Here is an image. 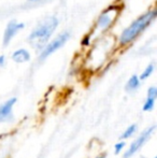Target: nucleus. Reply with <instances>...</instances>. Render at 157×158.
I'll return each mask as SVG.
<instances>
[{
  "instance_id": "1a4fd4ad",
  "label": "nucleus",
  "mask_w": 157,
  "mask_h": 158,
  "mask_svg": "<svg viewBox=\"0 0 157 158\" xmlns=\"http://www.w3.org/2000/svg\"><path fill=\"white\" fill-rule=\"evenodd\" d=\"M140 85V80L137 75H132L129 79V81L127 82V85H126V90L130 92V90H134L139 87Z\"/></svg>"
},
{
  "instance_id": "f257e3e1",
  "label": "nucleus",
  "mask_w": 157,
  "mask_h": 158,
  "mask_svg": "<svg viewBox=\"0 0 157 158\" xmlns=\"http://www.w3.org/2000/svg\"><path fill=\"white\" fill-rule=\"evenodd\" d=\"M57 25H58V19L56 17L48 19L30 33V35L28 37V42L31 44L32 48H43L46 42L50 40L52 33L55 31Z\"/></svg>"
},
{
  "instance_id": "4468645a",
  "label": "nucleus",
  "mask_w": 157,
  "mask_h": 158,
  "mask_svg": "<svg viewBox=\"0 0 157 158\" xmlns=\"http://www.w3.org/2000/svg\"><path fill=\"white\" fill-rule=\"evenodd\" d=\"M124 146H125V143H124V142H121V143L116 144V145H115V153H116V154H118V153L121 152V150L124 148Z\"/></svg>"
},
{
  "instance_id": "2eb2a0df",
  "label": "nucleus",
  "mask_w": 157,
  "mask_h": 158,
  "mask_svg": "<svg viewBox=\"0 0 157 158\" xmlns=\"http://www.w3.org/2000/svg\"><path fill=\"white\" fill-rule=\"evenodd\" d=\"M82 44H83L84 46H86V45L89 44V35H86V37L84 38L83 41H82Z\"/></svg>"
},
{
  "instance_id": "6e6552de",
  "label": "nucleus",
  "mask_w": 157,
  "mask_h": 158,
  "mask_svg": "<svg viewBox=\"0 0 157 158\" xmlns=\"http://www.w3.org/2000/svg\"><path fill=\"white\" fill-rule=\"evenodd\" d=\"M12 59L15 63H26L30 59V54L25 48H21V50H17L13 53Z\"/></svg>"
},
{
  "instance_id": "ddd939ff",
  "label": "nucleus",
  "mask_w": 157,
  "mask_h": 158,
  "mask_svg": "<svg viewBox=\"0 0 157 158\" xmlns=\"http://www.w3.org/2000/svg\"><path fill=\"white\" fill-rule=\"evenodd\" d=\"M147 97H157V89L155 87H151L149 90H147Z\"/></svg>"
},
{
  "instance_id": "f3484780",
  "label": "nucleus",
  "mask_w": 157,
  "mask_h": 158,
  "mask_svg": "<svg viewBox=\"0 0 157 158\" xmlns=\"http://www.w3.org/2000/svg\"><path fill=\"white\" fill-rule=\"evenodd\" d=\"M30 1H36V0H30Z\"/></svg>"
},
{
  "instance_id": "39448f33",
  "label": "nucleus",
  "mask_w": 157,
  "mask_h": 158,
  "mask_svg": "<svg viewBox=\"0 0 157 158\" xmlns=\"http://www.w3.org/2000/svg\"><path fill=\"white\" fill-rule=\"evenodd\" d=\"M24 26L25 25H24L23 23H16L15 21L9 22L8 26H6V31H4V35H3V45L4 46L8 45L11 42V40L14 38V35L17 33V31L23 29Z\"/></svg>"
},
{
  "instance_id": "f8f14e48",
  "label": "nucleus",
  "mask_w": 157,
  "mask_h": 158,
  "mask_svg": "<svg viewBox=\"0 0 157 158\" xmlns=\"http://www.w3.org/2000/svg\"><path fill=\"white\" fill-rule=\"evenodd\" d=\"M136 129H137V126L136 125H131V126H129L127 128V130L124 132V135H122V139H127V138H129L131 135H134V132L136 131Z\"/></svg>"
},
{
  "instance_id": "6ab92c4d",
  "label": "nucleus",
  "mask_w": 157,
  "mask_h": 158,
  "mask_svg": "<svg viewBox=\"0 0 157 158\" xmlns=\"http://www.w3.org/2000/svg\"><path fill=\"white\" fill-rule=\"evenodd\" d=\"M155 158H156V157H155Z\"/></svg>"
},
{
  "instance_id": "20e7f679",
  "label": "nucleus",
  "mask_w": 157,
  "mask_h": 158,
  "mask_svg": "<svg viewBox=\"0 0 157 158\" xmlns=\"http://www.w3.org/2000/svg\"><path fill=\"white\" fill-rule=\"evenodd\" d=\"M154 129H155V126H152L151 128L147 129V130H145L144 132L142 133V135H140V137H139L138 139H137L136 141L134 142V143H131L129 150H128L127 152L125 153V155H124V158H129L130 156H131V155H134V153H136L137 151H138L139 148H140L141 146L144 144V142L147 141V139H149L150 135H152V132H153Z\"/></svg>"
},
{
  "instance_id": "a211bd4d",
  "label": "nucleus",
  "mask_w": 157,
  "mask_h": 158,
  "mask_svg": "<svg viewBox=\"0 0 157 158\" xmlns=\"http://www.w3.org/2000/svg\"><path fill=\"white\" fill-rule=\"evenodd\" d=\"M98 158H105V157H98Z\"/></svg>"
},
{
  "instance_id": "9b49d317",
  "label": "nucleus",
  "mask_w": 157,
  "mask_h": 158,
  "mask_svg": "<svg viewBox=\"0 0 157 158\" xmlns=\"http://www.w3.org/2000/svg\"><path fill=\"white\" fill-rule=\"evenodd\" d=\"M154 71V64H149V66L145 68V70L143 71V73L141 74V77H140V80H145V79H147V77H150V75L152 74V72Z\"/></svg>"
},
{
  "instance_id": "9d476101",
  "label": "nucleus",
  "mask_w": 157,
  "mask_h": 158,
  "mask_svg": "<svg viewBox=\"0 0 157 158\" xmlns=\"http://www.w3.org/2000/svg\"><path fill=\"white\" fill-rule=\"evenodd\" d=\"M155 99L154 97H147V101H145L144 106H143V110L144 111H151L154 108V103H155Z\"/></svg>"
},
{
  "instance_id": "dca6fc26",
  "label": "nucleus",
  "mask_w": 157,
  "mask_h": 158,
  "mask_svg": "<svg viewBox=\"0 0 157 158\" xmlns=\"http://www.w3.org/2000/svg\"><path fill=\"white\" fill-rule=\"evenodd\" d=\"M4 59H6L4 58V56L3 55H1V56H0V66H3L4 64Z\"/></svg>"
},
{
  "instance_id": "f03ea898",
  "label": "nucleus",
  "mask_w": 157,
  "mask_h": 158,
  "mask_svg": "<svg viewBox=\"0 0 157 158\" xmlns=\"http://www.w3.org/2000/svg\"><path fill=\"white\" fill-rule=\"evenodd\" d=\"M155 17H156L155 10H151L145 13V14L141 15L140 17H138L129 27H127L122 32L121 38H119V43L125 45V44L131 42L134 39H136L139 33L142 32L155 19Z\"/></svg>"
},
{
  "instance_id": "0eeeda50",
  "label": "nucleus",
  "mask_w": 157,
  "mask_h": 158,
  "mask_svg": "<svg viewBox=\"0 0 157 158\" xmlns=\"http://www.w3.org/2000/svg\"><path fill=\"white\" fill-rule=\"evenodd\" d=\"M16 102L15 98L8 100L3 106H0V122H6L12 118V108Z\"/></svg>"
},
{
  "instance_id": "423d86ee",
  "label": "nucleus",
  "mask_w": 157,
  "mask_h": 158,
  "mask_svg": "<svg viewBox=\"0 0 157 158\" xmlns=\"http://www.w3.org/2000/svg\"><path fill=\"white\" fill-rule=\"evenodd\" d=\"M116 8H110L107 11L102 13L99 17V19L97 21V25L99 28L101 29H107L110 25L112 24V22L114 21V17H115V13H116Z\"/></svg>"
},
{
  "instance_id": "7ed1b4c3",
  "label": "nucleus",
  "mask_w": 157,
  "mask_h": 158,
  "mask_svg": "<svg viewBox=\"0 0 157 158\" xmlns=\"http://www.w3.org/2000/svg\"><path fill=\"white\" fill-rule=\"evenodd\" d=\"M68 39H69V32L60 33L56 39L53 40L52 42H50V43H48V45L43 48L41 55H40V59L42 60V59H44L48 56H50L51 54H53L54 52H56L58 48H60L61 46L67 42Z\"/></svg>"
}]
</instances>
